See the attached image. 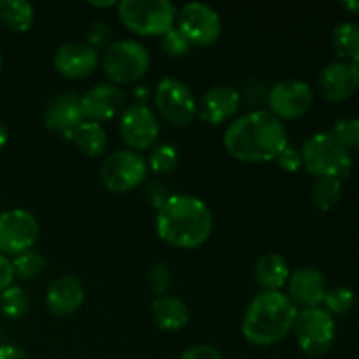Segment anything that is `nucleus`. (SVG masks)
Segmentation results:
<instances>
[{"instance_id": "2f4dec72", "label": "nucleus", "mask_w": 359, "mask_h": 359, "mask_svg": "<svg viewBox=\"0 0 359 359\" xmlns=\"http://www.w3.org/2000/svg\"><path fill=\"white\" fill-rule=\"evenodd\" d=\"M193 46L189 44L188 39L177 30V28H172L170 32L161 37V49L167 56L170 58H184L189 51H191Z\"/></svg>"}, {"instance_id": "79ce46f5", "label": "nucleus", "mask_w": 359, "mask_h": 359, "mask_svg": "<svg viewBox=\"0 0 359 359\" xmlns=\"http://www.w3.org/2000/svg\"><path fill=\"white\" fill-rule=\"evenodd\" d=\"M135 97L139 98L140 104H144V102H146L147 98H149V90H147V88H142V86L137 88V90H135Z\"/></svg>"}, {"instance_id": "393cba45", "label": "nucleus", "mask_w": 359, "mask_h": 359, "mask_svg": "<svg viewBox=\"0 0 359 359\" xmlns=\"http://www.w3.org/2000/svg\"><path fill=\"white\" fill-rule=\"evenodd\" d=\"M332 42L333 49L342 58V62H359V25L351 23V21L340 23L333 30Z\"/></svg>"}, {"instance_id": "20e7f679", "label": "nucleus", "mask_w": 359, "mask_h": 359, "mask_svg": "<svg viewBox=\"0 0 359 359\" xmlns=\"http://www.w3.org/2000/svg\"><path fill=\"white\" fill-rule=\"evenodd\" d=\"M116 7L119 21L142 37H163L175 28L177 7L168 0H123Z\"/></svg>"}, {"instance_id": "4468645a", "label": "nucleus", "mask_w": 359, "mask_h": 359, "mask_svg": "<svg viewBox=\"0 0 359 359\" xmlns=\"http://www.w3.org/2000/svg\"><path fill=\"white\" fill-rule=\"evenodd\" d=\"M55 70L62 77L70 81L86 79L97 70L98 55L97 49L91 48L88 42L70 41L65 42L56 51L53 60Z\"/></svg>"}, {"instance_id": "72a5a7b5", "label": "nucleus", "mask_w": 359, "mask_h": 359, "mask_svg": "<svg viewBox=\"0 0 359 359\" xmlns=\"http://www.w3.org/2000/svg\"><path fill=\"white\" fill-rule=\"evenodd\" d=\"M88 44L93 49L109 48L112 44L111 25H107L105 21H95L88 32Z\"/></svg>"}, {"instance_id": "c03bdc74", "label": "nucleus", "mask_w": 359, "mask_h": 359, "mask_svg": "<svg viewBox=\"0 0 359 359\" xmlns=\"http://www.w3.org/2000/svg\"><path fill=\"white\" fill-rule=\"evenodd\" d=\"M353 65H354V69H356V72H358V77H359V62L353 63Z\"/></svg>"}, {"instance_id": "7c9ffc66", "label": "nucleus", "mask_w": 359, "mask_h": 359, "mask_svg": "<svg viewBox=\"0 0 359 359\" xmlns=\"http://www.w3.org/2000/svg\"><path fill=\"white\" fill-rule=\"evenodd\" d=\"M333 137L346 147L347 151L359 147V118H342L333 126Z\"/></svg>"}, {"instance_id": "aec40b11", "label": "nucleus", "mask_w": 359, "mask_h": 359, "mask_svg": "<svg viewBox=\"0 0 359 359\" xmlns=\"http://www.w3.org/2000/svg\"><path fill=\"white\" fill-rule=\"evenodd\" d=\"M84 286L77 277L62 276L53 280L46 293V305L51 314L70 316L84 304Z\"/></svg>"}, {"instance_id": "c756f323", "label": "nucleus", "mask_w": 359, "mask_h": 359, "mask_svg": "<svg viewBox=\"0 0 359 359\" xmlns=\"http://www.w3.org/2000/svg\"><path fill=\"white\" fill-rule=\"evenodd\" d=\"M323 304L326 307L325 311H328L332 316H344L354 307V304H356V294H354L353 290H349L346 286L333 287V290L326 291Z\"/></svg>"}, {"instance_id": "f704fd0d", "label": "nucleus", "mask_w": 359, "mask_h": 359, "mask_svg": "<svg viewBox=\"0 0 359 359\" xmlns=\"http://www.w3.org/2000/svg\"><path fill=\"white\" fill-rule=\"evenodd\" d=\"M276 161L284 172H298L302 167H304L302 151L297 149L294 146H290V144L280 151L279 156L276 158Z\"/></svg>"}, {"instance_id": "6ab92c4d", "label": "nucleus", "mask_w": 359, "mask_h": 359, "mask_svg": "<svg viewBox=\"0 0 359 359\" xmlns=\"http://www.w3.org/2000/svg\"><path fill=\"white\" fill-rule=\"evenodd\" d=\"M359 86V77L353 63L335 62L319 74V91L328 102L339 104L354 95Z\"/></svg>"}, {"instance_id": "39448f33", "label": "nucleus", "mask_w": 359, "mask_h": 359, "mask_svg": "<svg viewBox=\"0 0 359 359\" xmlns=\"http://www.w3.org/2000/svg\"><path fill=\"white\" fill-rule=\"evenodd\" d=\"M302 160L309 174L318 179H340L351 174L353 156L332 133H316L305 140L302 147Z\"/></svg>"}, {"instance_id": "f8f14e48", "label": "nucleus", "mask_w": 359, "mask_h": 359, "mask_svg": "<svg viewBox=\"0 0 359 359\" xmlns=\"http://www.w3.org/2000/svg\"><path fill=\"white\" fill-rule=\"evenodd\" d=\"M269 109L277 119H298L309 112L314 93L305 81L286 79L273 84L266 93Z\"/></svg>"}, {"instance_id": "b1692460", "label": "nucleus", "mask_w": 359, "mask_h": 359, "mask_svg": "<svg viewBox=\"0 0 359 359\" xmlns=\"http://www.w3.org/2000/svg\"><path fill=\"white\" fill-rule=\"evenodd\" d=\"M0 21L9 30L25 34L35 21V11L27 0H0Z\"/></svg>"}, {"instance_id": "412c9836", "label": "nucleus", "mask_w": 359, "mask_h": 359, "mask_svg": "<svg viewBox=\"0 0 359 359\" xmlns=\"http://www.w3.org/2000/svg\"><path fill=\"white\" fill-rule=\"evenodd\" d=\"M151 312L158 328L163 332H181L189 323L188 305L170 294L158 297L151 305Z\"/></svg>"}, {"instance_id": "ddd939ff", "label": "nucleus", "mask_w": 359, "mask_h": 359, "mask_svg": "<svg viewBox=\"0 0 359 359\" xmlns=\"http://www.w3.org/2000/svg\"><path fill=\"white\" fill-rule=\"evenodd\" d=\"M119 132L126 146L132 147L135 153L147 151L160 135V123L153 109L146 104H135L123 112Z\"/></svg>"}, {"instance_id": "a18cd8bd", "label": "nucleus", "mask_w": 359, "mask_h": 359, "mask_svg": "<svg viewBox=\"0 0 359 359\" xmlns=\"http://www.w3.org/2000/svg\"><path fill=\"white\" fill-rule=\"evenodd\" d=\"M2 65H4V58H2V53H0V70H2Z\"/></svg>"}, {"instance_id": "f257e3e1", "label": "nucleus", "mask_w": 359, "mask_h": 359, "mask_svg": "<svg viewBox=\"0 0 359 359\" xmlns=\"http://www.w3.org/2000/svg\"><path fill=\"white\" fill-rule=\"evenodd\" d=\"M224 149L244 163H266L287 146L283 121L270 111H252L235 119L223 135Z\"/></svg>"}, {"instance_id": "a19ab883", "label": "nucleus", "mask_w": 359, "mask_h": 359, "mask_svg": "<svg viewBox=\"0 0 359 359\" xmlns=\"http://www.w3.org/2000/svg\"><path fill=\"white\" fill-rule=\"evenodd\" d=\"M7 139H9V132H7L6 125H4L2 121H0V151L4 149V146L7 144Z\"/></svg>"}, {"instance_id": "7ed1b4c3", "label": "nucleus", "mask_w": 359, "mask_h": 359, "mask_svg": "<svg viewBox=\"0 0 359 359\" xmlns=\"http://www.w3.org/2000/svg\"><path fill=\"white\" fill-rule=\"evenodd\" d=\"M298 309L280 291H262L252 298L242 319V335L258 347L273 346L294 328Z\"/></svg>"}, {"instance_id": "4c0bfd02", "label": "nucleus", "mask_w": 359, "mask_h": 359, "mask_svg": "<svg viewBox=\"0 0 359 359\" xmlns=\"http://www.w3.org/2000/svg\"><path fill=\"white\" fill-rule=\"evenodd\" d=\"M14 280V270H13V263L11 259L7 258L6 255L0 252V293L4 290H7L9 286H13Z\"/></svg>"}, {"instance_id": "37998d69", "label": "nucleus", "mask_w": 359, "mask_h": 359, "mask_svg": "<svg viewBox=\"0 0 359 359\" xmlns=\"http://www.w3.org/2000/svg\"><path fill=\"white\" fill-rule=\"evenodd\" d=\"M90 6H93V7H112V6H118V4L112 2V0H105V2H90Z\"/></svg>"}, {"instance_id": "473e14b6", "label": "nucleus", "mask_w": 359, "mask_h": 359, "mask_svg": "<svg viewBox=\"0 0 359 359\" xmlns=\"http://www.w3.org/2000/svg\"><path fill=\"white\" fill-rule=\"evenodd\" d=\"M146 280L147 286H149V290L153 291V293L163 297L172 286V273L165 263H156V265H153L147 270Z\"/></svg>"}, {"instance_id": "0eeeda50", "label": "nucleus", "mask_w": 359, "mask_h": 359, "mask_svg": "<svg viewBox=\"0 0 359 359\" xmlns=\"http://www.w3.org/2000/svg\"><path fill=\"white\" fill-rule=\"evenodd\" d=\"M300 349L309 356H325L335 344V321L328 311L321 307L298 312L293 328Z\"/></svg>"}, {"instance_id": "e433bc0d", "label": "nucleus", "mask_w": 359, "mask_h": 359, "mask_svg": "<svg viewBox=\"0 0 359 359\" xmlns=\"http://www.w3.org/2000/svg\"><path fill=\"white\" fill-rule=\"evenodd\" d=\"M179 359H223V354L216 347L200 344V346H193L186 349Z\"/></svg>"}, {"instance_id": "ea45409f", "label": "nucleus", "mask_w": 359, "mask_h": 359, "mask_svg": "<svg viewBox=\"0 0 359 359\" xmlns=\"http://www.w3.org/2000/svg\"><path fill=\"white\" fill-rule=\"evenodd\" d=\"M340 6L349 11V13L359 14V0H347V2H342Z\"/></svg>"}, {"instance_id": "a211bd4d", "label": "nucleus", "mask_w": 359, "mask_h": 359, "mask_svg": "<svg viewBox=\"0 0 359 359\" xmlns=\"http://www.w3.org/2000/svg\"><path fill=\"white\" fill-rule=\"evenodd\" d=\"M287 283H290V287H287L286 297L297 309L300 307L305 311V309L319 307L325 300V277L312 266H302V269L294 270Z\"/></svg>"}, {"instance_id": "9d476101", "label": "nucleus", "mask_w": 359, "mask_h": 359, "mask_svg": "<svg viewBox=\"0 0 359 359\" xmlns=\"http://www.w3.org/2000/svg\"><path fill=\"white\" fill-rule=\"evenodd\" d=\"M146 160L135 151H116L102 165V184L112 193H128L147 177Z\"/></svg>"}, {"instance_id": "1a4fd4ad", "label": "nucleus", "mask_w": 359, "mask_h": 359, "mask_svg": "<svg viewBox=\"0 0 359 359\" xmlns=\"http://www.w3.org/2000/svg\"><path fill=\"white\" fill-rule=\"evenodd\" d=\"M175 28L188 39L191 46H212L221 37V25L219 14L216 9L202 2L186 4L177 11V20H175Z\"/></svg>"}, {"instance_id": "c9c22d12", "label": "nucleus", "mask_w": 359, "mask_h": 359, "mask_svg": "<svg viewBox=\"0 0 359 359\" xmlns=\"http://www.w3.org/2000/svg\"><path fill=\"white\" fill-rule=\"evenodd\" d=\"M266 90L265 84L259 83V81H249L245 84L244 91L241 93V104L244 105H256L262 100H265Z\"/></svg>"}, {"instance_id": "2eb2a0df", "label": "nucleus", "mask_w": 359, "mask_h": 359, "mask_svg": "<svg viewBox=\"0 0 359 359\" xmlns=\"http://www.w3.org/2000/svg\"><path fill=\"white\" fill-rule=\"evenodd\" d=\"M86 121L81 107V97L76 91H62L51 98L44 112V123L48 130L60 133L63 139L72 137L77 126Z\"/></svg>"}, {"instance_id": "a878e982", "label": "nucleus", "mask_w": 359, "mask_h": 359, "mask_svg": "<svg viewBox=\"0 0 359 359\" xmlns=\"http://www.w3.org/2000/svg\"><path fill=\"white\" fill-rule=\"evenodd\" d=\"M340 196H342V181L333 177L318 179L311 191L312 205L321 212L332 210L340 202Z\"/></svg>"}, {"instance_id": "f3484780", "label": "nucleus", "mask_w": 359, "mask_h": 359, "mask_svg": "<svg viewBox=\"0 0 359 359\" xmlns=\"http://www.w3.org/2000/svg\"><path fill=\"white\" fill-rule=\"evenodd\" d=\"M126 97L116 84H98L81 97V107L86 121H109L125 107Z\"/></svg>"}, {"instance_id": "5701e85b", "label": "nucleus", "mask_w": 359, "mask_h": 359, "mask_svg": "<svg viewBox=\"0 0 359 359\" xmlns=\"http://www.w3.org/2000/svg\"><path fill=\"white\" fill-rule=\"evenodd\" d=\"M70 140L76 149L88 158H97L105 153L107 147V132L100 123L83 121L72 133Z\"/></svg>"}, {"instance_id": "dca6fc26", "label": "nucleus", "mask_w": 359, "mask_h": 359, "mask_svg": "<svg viewBox=\"0 0 359 359\" xmlns=\"http://www.w3.org/2000/svg\"><path fill=\"white\" fill-rule=\"evenodd\" d=\"M241 91L226 84H217L207 90L196 105L200 119L209 125H223L235 118L241 109Z\"/></svg>"}, {"instance_id": "f03ea898", "label": "nucleus", "mask_w": 359, "mask_h": 359, "mask_svg": "<svg viewBox=\"0 0 359 359\" xmlns=\"http://www.w3.org/2000/svg\"><path fill=\"white\" fill-rule=\"evenodd\" d=\"M212 214L205 202L193 195H168L158 207L156 233L179 249H195L212 233Z\"/></svg>"}, {"instance_id": "c85d7f7f", "label": "nucleus", "mask_w": 359, "mask_h": 359, "mask_svg": "<svg viewBox=\"0 0 359 359\" xmlns=\"http://www.w3.org/2000/svg\"><path fill=\"white\" fill-rule=\"evenodd\" d=\"M11 263H13L14 277H20V279L25 280L34 279V277H37L46 269L44 256L39 251H34V249L14 256V259Z\"/></svg>"}, {"instance_id": "423d86ee", "label": "nucleus", "mask_w": 359, "mask_h": 359, "mask_svg": "<svg viewBox=\"0 0 359 359\" xmlns=\"http://www.w3.org/2000/svg\"><path fill=\"white\" fill-rule=\"evenodd\" d=\"M104 72L112 83H137L151 67L149 51L137 41H116L102 55Z\"/></svg>"}, {"instance_id": "6e6552de", "label": "nucleus", "mask_w": 359, "mask_h": 359, "mask_svg": "<svg viewBox=\"0 0 359 359\" xmlns=\"http://www.w3.org/2000/svg\"><path fill=\"white\" fill-rule=\"evenodd\" d=\"M154 105L161 118L175 128L191 125L196 116V100L188 84L175 77H165L154 90Z\"/></svg>"}, {"instance_id": "bb28decb", "label": "nucleus", "mask_w": 359, "mask_h": 359, "mask_svg": "<svg viewBox=\"0 0 359 359\" xmlns=\"http://www.w3.org/2000/svg\"><path fill=\"white\" fill-rule=\"evenodd\" d=\"M28 294L23 287L9 286L0 293V309L2 314L9 319H20L28 311Z\"/></svg>"}, {"instance_id": "cd10ccee", "label": "nucleus", "mask_w": 359, "mask_h": 359, "mask_svg": "<svg viewBox=\"0 0 359 359\" xmlns=\"http://www.w3.org/2000/svg\"><path fill=\"white\" fill-rule=\"evenodd\" d=\"M146 163L154 174H170L179 165V151L170 144H160L151 149Z\"/></svg>"}, {"instance_id": "9b49d317", "label": "nucleus", "mask_w": 359, "mask_h": 359, "mask_svg": "<svg viewBox=\"0 0 359 359\" xmlns=\"http://www.w3.org/2000/svg\"><path fill=\"white\" fill-rule=\"evenodd\" d=\"M41 235L37 217L25 209H11L0 214V252L18 256L30 251Z\"/></svg>"}, {"instance_id": "58836bf2", "label": "nucleus", "mask_w": 359, "mask_h": 359, "mask_svg": "<svg viewBox=\"0 0 359 359\" xmlns=\"http://www.w3.org/2000/svg\"><path fill=\"white\" fill-rule=\"evenodd\" d=\"M0 359H28V354L23 347L6 344V346H0Z\"/></svg>"}, {"instance_id": "4be33fe9", "label": "nucleus", "mask_w": 359, "mask_h": 359, "mask_svg": "<svg viewBox=\"0 0 359 359\" xmlns=\"http://www.w3.org/2000/svg\"><path fill=\"white\" fill-rule=\"evenodd\" d=\"M290 265L277 252H269L258 259L255 266L256 283L263 291H279L290 280Z\"/></svg>"}]
</instances>
